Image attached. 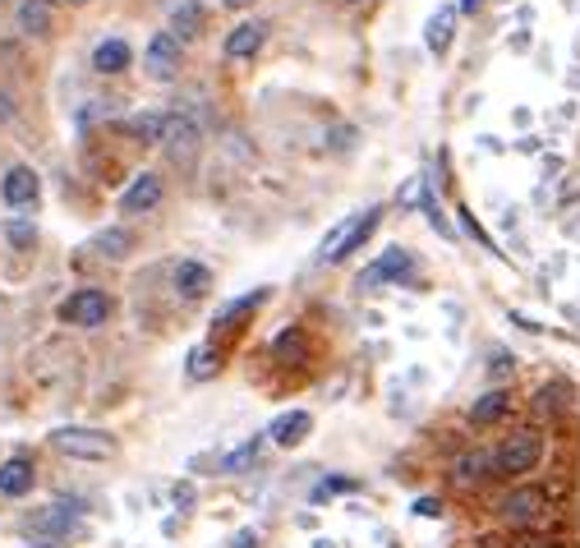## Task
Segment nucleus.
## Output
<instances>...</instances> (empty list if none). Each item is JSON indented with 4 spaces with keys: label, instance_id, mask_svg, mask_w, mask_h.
Listing matches in <instances>:
<instances>
[{
    "label": "nucleus",
    "instance_id": "nucleus-1",
    "mask_svg": "<svg viewBox=\"0 0 580 548\" xmlns=\"http://www.w3.org/2000/svg\"><path fill=\"white\" fill-rule=\"evenodd\" d=\"M539 456H544V438H539L534 428H525V434H512L507 443L497 447L493 470H497V475H530V470L539 465Z\"/></svg>",
    "mask_w": 580,
    "mask_h": 548
},
{
    "label": "nucleus",
    "instance_id": "nucleus-2",
    "mask_svg": "<svg viewBox=\"0 0 580 548\" xmlns=\"http://www.w3.org/2000/svg\"><path fill=\"white\" fill-rule=\"evenodd\" d=\"M51 443H56V452L79 456V461H106V456L115 452V438H111V434H102V428H79V424L56 428Z\"/></svg>",
    "mask_w": 580,
    "mask_h": 548
},
{
    "label": "nucleus",
    "instance_id": "nucleus-3",
    "mask_svg": "<svg viewBox=\"0 0 580 548\" xmlns=\"http://www.w3.org/2000/svg\"><path fill=\"white\" fill-rule=\"evenodd\" d=\"M106 313H111V295H106V291H93V286L74 291V295L60 304V319L74 323V328H97V323H106Z\"/></svg>",
    "mask_w": 580,
    "mask_h": 548
},
{
    "label": "nucleus",
    "instance_id": "nucleus-4",
    "mask_svg": "<svg viewBox=\"0 0 580 548\" xmlns=\"http://www.w3.org/2000/svg\"><path fill=\"white\" fill-rule=\"evenodd\" d=\"M497 512H502V521H512V526H534L539 517L549 512V498L539 489H512L507 498L497 502Z\"/></svg>",
    "mask_w": 580,
    "mask_h": 548
},
{
    "label": "nucleus",
    "instance_id": "nucleus-5",
    "mask_svg": "<svg viewBox=\"0 0 580 548\" xmlns=\"http://www.w3.org/2000/svg\"><path fill=\"white\" fill-rule=\"evenodd\" d=\"M180 37L175 32H157V37H152V42H147V51H143V65H147V74L152 78H171L175 69H180Z\"/></svg>",
    "mask_w": 580,
    "mask_h": 548
},
{
    "label": "nucleus",
    "instance_id": "nucleus-6",
    "mask_svg": "<svg viewBox=\"0 0 580 548\" xmlns=\"http://www.w3.org/2000/svg\"><path fill=\"white\" fill-rule=\"evenodd\" d=\"M199 139H203V130H199V121H189V115H171V125H166V134H162V143H166V152L175 157V162H193V152H199Z\"/></svg>",
    "mask_w": 580,
    "mask_h": 548
},
{
    "label": "nucleus",
    "instance_id": "nucleus-7",
    "mask_svg": "<svg viewBox=\"0 0 580 548\" xmlns=\"http://www.w3.org/2000/svg\"><path fill=\"white\" fill-rule=\"evenodd\" d=\"M410 267H415V258L406 249H387L373 267L360 272V291L364 286H378V282H401V277H410Z\"/></svg>",
    "mask_w": 580,
    "mask_h": 548
},
{
    "label": "nucleus",
    "instance_id": "nucleus-8",
    "mask_svg": "<svg viewBox=\"0 0 580 548\" xmlns=\"http://www.w3.org/2000/svg\"><path fill=\"white\" fill-rule=\"evenodd\" d=\"M0 199H5L10 208H32L37 203V175H32V166H10L5 180H0Z\"/></svg>",
    "mask_w": 580,
    "mask_h": 548
},
{
    "label": "nucleus",
    "instance_id": "nucleus-9",
    "mask_svg": "<svg viewBox=\"0 0 580 548\" xmlns=\"http://www.w3.org/2000/svg\"><path fill=\"white\" fill-rule=\"evenodd\" d=\"M308 428H314V415L308 410H286V415H277L272 424H267V438L281 443V447H295V443L308 438Z\"/></svg>",
    "mask_w": 580,
    "mask_h": 548
},
{
    "label": "nucleus",
    "instance_id": "nucleus-10",
    "mask_svg": "<svg viewBox=\"0 0 580 548\" xmlns=\"http://www.w3.org/2000/svg\"><path fill=\"white\" fill-rule=\"evenodd\" d=\"M263 42H267V23L249 19V23H240V28H230V37H226V56H230V60H249V56H258Z\"/></svg>",
    "mask_w": 580,
    "mask_h": 548
},
{
    "label": "nucleus",
    "instance_id": "nucleus-11",
    "mask_svg": "<svg viewBox=\"0 0 580 548\" xmlns=\"http://www.w3.org/2000/svg\"><path fill=\"white\" fill-rule=\"evenodd\" d=\"M32 484H37V475H32L28 456H10L5 465H0V493H5V498H28Z\"/></svg>",
    "mask_w": 580,
    "mask_h": 548
},
{
    "label": "nucleus",
    "instance_id": "nucleus-12",
    "mask_svg": "<svg viewBox=\"0 0 580 548\" xmlns=\"http://www.w3.org/2000/svg\"><path fill=\"white\" fill-rule=\"evenodd\" d=\"M162 203V180L157 175H138L125 193H120V212H147Z\"/></svg>",
    "mask_w": 580,
    "mask_h": 548
},
{
    "label": "nucleus",
    "instance_id": "nucleus-13",
    "mask_svg": "<svg viewBox=\"0 0 580 548\" xmlns=\"http://www.w3.org/2000/svg\"><path fill=\"white\" fill-rule=\"evenodd\" d=\"M451 32H456V5H442L429 23H424V47H429L433 56H447Z\"/></svg>",
    "mask_w": 580,
    "mask_h": 548
},
{
    "label": "nucleus",
    "instance_id": "nucleus-14",
    "mask_svg": "<svg viewBox=\"0 0 580 548\" xmlns=\"http://www.w3.org/2000/svg\"><path fill=\"white\" fill-rule=\"evenodd\" d=\"M129 60H134V51H129V42H120V37H106V42H97V51H93L97 74H125Z\"/></svg>",
    "mask_w": 580,
    "mask_h": 548
},
{
    "label": "nucleus",
    "instance_id": "nucleus-15",
    "mask_svg": "<svg viewBox=\"0 0 580 548\" xmlns=\"http://www.w3.org/2000/svg\"><path fill=\"white\" fill-rule=\"evenodd\" d=\"M208 286H212V272L203 267V263H180L175 267V291L184 295V300H199V295H208Z\"/></svg>",
    "mask_w": 580,
    "mask_h": 548
},
{
    "label": "nucleus",
    "instance_id": "nucleus-16",
    "mask_svg": "<svg viewBox=\"0 0 580 548\" xmlns=\"http://www.w3.org/2000/svg\"><path fill=\"white\" fill-rule=\"evenodd\" d=\"M507 410H512V397L502 387H493V391H484V397L470 406V424H497Z\"/></svg>",
    "mask_w": 580,
    "mask_h": 548
},
{
    "label": "nucleus",
    "instance_id": "nucleus-17",
    "mask_svg": "<svg viewBox=\"0 0 580 548\" xmlns=\"http://www.w3.org/2000/svg\"><path fill=\"white\" fill-rule=\"evenodd\" d=\"M19 32H28V37L51 32V5L47 0H23L19 5Z\"/></svg>",
    "mask_w": 580,
    "mask_h": 548
},
{
    "label": "nucleus",
    "instance_id": "nucleus-18",
    "mask_svg": "<svg viewBox=\"0 0 580 548\" xmlns=\"http://www.w3.org/2000/svg\"><path fill=\"white\" fill-rule=\"evenodd\" d=\"M451 475H456L460 484H479V480L493 475V456H488V452H466V456L451 465Z\"/></svg>",
    "mask_w": 580,
    "mask_h": 548
},
{
    "label": "nucleus",
    "instance_id": "nucleus-19",
    "mask_svg": "<svg viewBox=\"0 0 580 548\" xmlns=\"http://www.w3.org/2000/svg\"><path fill=\"white\" fill-rule=\"evenodd\" d=\"M263 443H267V434H254L249 443H240L236 452H230V456L221 461V470H226V475H245L249 465H258V456H263Z\"/></svg>",
    "mask_w": 580,
    "mask_h": 548
},
{
    "label": "nucleus",
    "instance_id": "nucleus-20",
    "mask_svg": "<svg viewBox=\"0 0 580 548\" xmlns=\"http://www.w3.org/2000/svg\"><path fill=\"white\" fill-rule=\"evenodd\" d=\"M378 230V208H369V212H360V221H355V230L351 235H345V245L336 249V258L332 263H345V258H351V254H360V245L369 240V235Z\"/></svg>",
    "mask_w": 580,
    "mask_h": 548
},
{
    "label": "nucleus",
    "instance_id": "nucleus-21",
    "mask_svg": "<svg viewBox=\"0 0 580 548\" xmlns=\"http://www.w3.org/2000/svg\"><path fill=\"white\" fill-rule=\"evenodd\" d=\"M263 295L267 291H249V295H240V300H230L226 309H217V319H212V328H236L245 313H254L258 304H263Z\"/></svg>",
    "mask_w": 580,
    "mask_h": 548
},
{
    "label": "nucleus",
    "instance_id": "nucleus-22",
    "mask_svg": "<svg viewBox=\"0 0 580 548\" xmlns=\"http://www.w3.org/2000/svg\"><path fill=\"white\" fill-rule=\"evenodd\" d=\"M28 526L32 530H47V535H79V521H74L65 507H47V512H37Z\"/></svg>",
    "mask_w": 580,
    "mask_h": 548
},
{
    "label": "nucleus",
    "instance_id": "nucleus-23",
    "mask_svg": "<svg viewBox=\"0 0 580 548\" xmlns=\"http://www.w3.org/2000/svg\"><path fill=\"white\" fill-rule=\"evenodd\" d=\"M166 125H171V115H134V121H125V134L143 139V143H162Z\"/></svg>",
    "mask_w": 580,
    "mask_h": 548
},
{
    "label": "nucleus",
    "instance_id": "nucleus-24",
    "mask_svg": "<svg viewBox=\"0 0 580 548\" xmlns=\"http://www.w3.org/2000/svg\"><path fill=\"white\" fill-rule=\"evenodd\" d=\"M97 249H102L106 258H129L134 235H129L125 226H111V230H102V235H97Z\"/></svg>",
    "mask_w": 580,
    "mask_h": 548
},
{
    "label": "nucleus",
    "instance_id": "nucleus-25",
    "mask_svg": "<svg viewBox=\"0 0 580 548\" xmlns=\"http://www.w3.org/2000/svg\"><path fill=\"white\" fill-rule=\"evenodd\" d=\"M199 28H203V10L193 5V0H184V5L171 14V32H175V37H193Z\"/></svg>",
    "mask_w": 580,
    "mask_h": 548
},
{
    "label": "nucleus",
    "instance_id": "nucleus-26",
    "mask_svg": "<svg viewBox=\"0 0 580 548\" xmlns=\"http://www.w3.org/2000/svg\"><path fill=\"white\" fill-rule=\"evenodd\" d=\"M355 221H360V217H341V221H336V226L327 230V240L318 245V258H323V263H332V258H336V249L345 245V235L355 230Z\"/></svg>",
    "mask_w": 580,
    "mask_h": 548
},
{
    "label": "nucleus",
    "instance_id": "nucleus-27",
    "mask_svg": "<svg viewBox=\"0 0 580 548\" xmlns=\"http://www.w3.org/2000/svg\"><path fill=\"white\" fill-rule=\"evenodd\" d=\"M217 364H221V360H217V350H212V346H199V350L189 355V378H193V382H203V378H212V373H217Z\"/></svg>",
    "mask_w": 580,
    "mask_h": 548
},
{
    "label": "nucleus",
    "instance_id": "nucleus-28",
    "mask_svg": "<svg viewBox=\"0 0 580 548\" xmlns=\"http://www.w3.org/2000/svg\"><path fill=\"white\" fill-rule=\"evenodd\" d=\"M336 493H355V480H345V475H332V480H318L314 484V502H327Z\"/></svg>",
    "mask_w": 580,
    "mask_h": 548
},
{
    "label": "nucleus",
    "instance_id": "nucleus-29",
    "mask_svg": "<svg viewBox=\"0 0 580 548\" xmlns=\"http://www.w3.org/2000/svg\"><path fill=\"white\" fill-rule=\"evenodd\" d=\"M5 240H10L14 249H32V240H37V230H32V221H23V217H14V221L5 226Z\"/></svg>",
    "mask_w": 580,
    "mask_h": 548
},
{
    "label": "nucleus",
    "instance_id": "nucleus-30",
    "mask_svg": "<svg viewBox=\"0 0 580 548\" xmlns=\"http://www.w3.org/2000/svg\"><path fill=\"white\" fill-rule=\"evenodd\" d=\"M286 355L304 360V337H299V328H290V332L277 337V360H286Z\"/></svg>",
    "mask_w": 580,
    "mask_h": 548
},
{
    "label": "nucleus",
    "instance_id": "nucleus-31",
    "mask_svg": "<svg viewBox=\"0 0 580 548\" xmlns=\"http://www.w3.org/2000/svg\"><path fill=\"white\" fill-rule=\"evenodd\" d=\"M456 217H460V226H466V235H475V240H479V245H484L488 254H497V245H493V240H488V235H484V226L475 221V212H470V208H460Z\"/></svg>",
    "mask_w": 580,
    "mask_h": 548
},
{
    "label": "nucleus",
    "instance_id": "nucleus-32",
    "mask_svg": "<svg viewBox=\"0 0 580 548\" xmlns=\"http://www.w3.org/2000/svg\"><path fill=\"white\" fill-rule=\"evenodd\" d=\"M415 517L438 521V517H442V498H415Z\"/></svg>",
    "mask_w": 580,
    "mask_h": 548
},
{
    "label": "nucleus",
    "instance_id": "nucleus-33",
    "mask_svg": "<svg viewBox=\"0 0 580 548\" xmlns=\"http://www.w3.org/2000/svg\"><path fill=\"white\" fill-rule=\"evenodd\" d=\"M512 364H516V360L507 355V350H497V355H493V364H488V373H493V378L502 382V378H507V373H512Z\"/></svg>",
    "mask_w": 580,
    "mask_h": 548
},
{
    "label": "nucleus",
    "instance_id": "nucleus-34",
    "mask_svg": "<svg viewBox=\"0 0 580 548\" xmlns=\"http://www.w3.org/2000/svg\"><path fill=\"white\" fill-rule=\"evenodd\" d=\"M0 121H14V97L0 93Z\"/></svg>",
    "mask_w": 580,
    "mask_h": 548
},
{
    "label": "nucleus",
    "instance_id": "nucleus-35",
    "mask_svg": "<svg viewBox=\"0 0 580 548\" xmlns=\"http://www.w3.org/2000/svg\"><path fill=\"white\" fill-rule=\"evenodd\" d=\"M175 502L189 507V502H193V484H175Z\"/></svg>",
    "mask_w": 580,
    "mask_h": 548
},
{
    "label": "nucleus",
    "instance_id": "nucleus-36",
    "mask_svg": "<svg viewBox=\"0 0 580 548\" xmlns=\"http://www.w3.org/2000/svg\"><path fill=\"white\" fill-rule=\"evenodd\" d=\"M236 548H258V535H254V530H245V535H236Z\"/></svg>",
    "mask_w": 580,
    "mask_h": 548
},
{
    "label": "nucleus",
    "instance_id": "nucleus-37",
    "mask_svg": "<svg viewBox=\"0 0 580 548\" xmlns=\"http://www.w3.org/2000/svg\"><path fill=\"white\" fill-rule=\"evenodd\" d=\"M460 10H466V14H475V10H479V0H460Z\"/></svg>",
    "mask_w": 580,
    "mask_h": 548
},
{
    "label": "nucleus",
    "instance_id": "nucleus-38",
    "mask_svg": "<svg viewBox=\"0 0 580 548\" xmlns=\"http://www.w3.org/2000/svg\"><path fill=\"white\" fill-rule=\"evenodd\" d=\"M226 5H230V10H245V5H254V0H226Z\"/></svg>",
    "mask_w": 580,
    "mask_h": 548
},
{
    "label": "nucleus",
    "instance_id": "nucleus-39",
    "mask_svg": "<svg viewBox=\"0 0 580 548\" xmlns=\"http://www.w3.org/2000/svg\"><path fill=\"white\" fill-rule=\"evenodd\" d=\"M314 548H332V544H327V539H318V544H314Z\"/></svg>",
    "mask_w": 580,
    "mask_h": 548
},
{
    "label": "nucleus",
    "instance_id": "nucleus-40",
    "mask_svg": "<svg viewBox=\"0 0 580 548\" xmlns=\"http://www.w3.org/2000/svg\"><path fill=\"white\" fill-rule=\"evenodd\" d=\"M74 5H88V0H74Z\"/></svg>",
    "mask_w": 580,
    "mask_h": 548
}]
</instances>
